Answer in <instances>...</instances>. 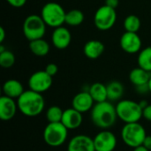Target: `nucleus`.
<instances>
[{"instance_id": "c756f323", "label": "nucleus", "mask_w": 151, "mask_h": 151, "mask_svg": "<svg viewBox=\"0 0 151 151\" xmlns=\"http://www.w3.org/2000/svg\"><path fill=\"white\" fill-rule=\"evenodd\" d=\"M135 89H136L137 93L140 94V95H145V94L150 93V88H149V83L148 84H145V85H142V86L135 87Z\"/></svg>"}, {"instance_id": "ddd939ff", "label": "nucleus", "mask_w": 151, "mask_h": 151, "mask_svg": "<svg viewBox=\"0 0 151 151\" xmlns=\"http://www.w3.org/2000/svg\"><path fill=\"white\" fill-rule=\"evenodd\" d=\"M67 151H96L93 138L86 134L73 136L68 142Z\"/></svg>"}, {"instance_id": "1a4fd4ad", "label": "nucleus", "mask_w": 151, "mask_h": 151, "mask_svg": "<svg viewBox=\"0 0 151 151\" xmlns=\"http://www.w3.org/2000/svg\"><path fill=\"white\" fill-rule=\"evenodd\" d=\"M52 82V77L45 71H37L29 77L28 87L29 89L42 94L51 88Z\"/></svg>"}, {"instance_id": "bb28decb", "label": "nucleus", "mask_w": 151, "mask_h": 151, "mask_svg": "<svg viewBox=\"0 0 151 151\" xmlns=\"http://www.w3.org/2000/svg\"><path fill=\"white\" fill-rule=\"evenodd\" d=\"M15 55L11 50H4L0 53V65L3 68H11L15 64Z\"/></svg>"}, {"instance_id": "a878e982", "label": "nucleus", "mask_w": 151, "mask_h": 151, "mask_svg": "<svg viewBox=\"0 0 151 151\" xmlns=\"http://www.w3.org/2000/svg\"><path fill=\"white\" fill-rule=\"evenodd\" d=\"M64 111L57 105H52L46 111V119L49 123L61 122Z\"/></svg>"}, {"instance_id": "5701e85b", "label": "nucleus", "mask_w": 151, "mask_h": 151, "mask_svg": "<svg viewBox=\"0 0 151 151\" xmlns=\"http://www.w3.org/2000/svg\"><path fill=\"white\" fill-rule=\"evenodd\" d=\"M138 66L151 73V47L142 49L137 58Z\"/></svg>"}, {"instance_id": "0eeeda50", "label": "nucleus", "mask_w": 151, "mask_h": 151, "mask_svg": "<svg viewBox=\"0 0 151 151\" xmlns=\"http://www.w3.org/2000/svg\"><path fill=\"white\" fill-rule=\"evenodd\" d=\"M68 136V129L61 123H49L42 134L45 143L52 148L62 146Z\"/></svg>"}, {"instance_id": "4be33fe9", "label": "nucleus", "mask_w": 151, "mask_h": 151, "mask_svg": "<svg viewBox=\"0 0 151 151\" xmlns=\"http://www.w3.org/2000/svg\"><path fill=\"white\" fill-rule=\"evenodd\" d=\"M28 46H29L31 52L34 55L40 57V58L47 56L50 50L49 42L46 40H44L43 38L30 41Z\"/></svg>"}, {"instance_id": "a211bd4d", "label": "nucleus", "mask_w": 151, "mask_h": 151, "mask_svg": "<svg viewBox=\"0 0 151 151\" xmlns=\"http://www.w3.org/2000/svg\"><path fill=\"white\" fill-rule=\"evenodd\" d=\"M104 44L99 40H90L88 41L83 47L84 55L89 59L99 58L104 51Z\"/></svg>"}, {"instance_id": "c85d7f7f", "label": "nucleus", "mask_w": 151, "mask_h": 151, "mask_svg": "<svg viewBox=\"0 0 151 151\" xmlns=\"http://www.w3.org/2000/svg\"><path fill=\"white\" fill-rule=\"evenodd\" d=\"M11 6L14 7V8H21L23 7L26 3L27 0H5Z\"/></svg>"}, {"instance_id": "f8f14e48", "label": "nucleus", "mask_w": 151, "mask_h": 151, "mask_svg": "<svg viewBox=\"0 0 151 151\" xmlns=\"http://www.w3.org/2000/svg\"><path fill=\"white\" fill-rule=\"evenodd\" d=\"M72 41V34L70 30L64 26L54 28L51 34V42L58 50L66 49Z\"/></svg>"}, {"instance_id": "7c9ffc66", "label": "nucleus", "mask_w": 151, "mask_h": 151, "mask_svg": "<svg viewBox=\"0 0 151 151\" xmlns=\"http://www.w3.org/2000/svg\"><path fill=\"white\" fill-rule=\"evenodd\" d=\"M142 117L151 122V104H150L145 109H143V112H142Z\"/></svg>"}, {"instance_id": "2eb2a0df", "label": "nucleus", "mask_w": 151, "mask_h": 151, "mask_svg": "<svg viewBox=\"0 0 151 151\" xmlns=\"http://www.w3.org/2000/svg\"><path fill=\"white\" fill-rule=\"evenodd\" d=\"M17 111H19L18 104L15 99L2 96L0 97V119L3 121H9L12 119Z\"/></svg>"}, {"instance_id": "dca6fc26", "label": "nucleus", "mask_w": 151, "mask_h": 151, "mask_svg": "<svg viewBox=\"0 0 151 151\" xmlns=\"http://www.w3.org/2000/svg\"><path fill=\"white\" fill-rule=\"evenodd\" d=\"M82 121H83L82 113L76 111L73 107L65 109L64 111L61 123L68 130H74L79 128L81 126Z\"/></svg>"}, {"instance_id": "393cba45", "label": "nucleus", "mask_w": 151, "mask_h": 151, "mask_svg": "<svg viewBox=\"0 0 151 151\" xmlns=\"http://www.w3.org/2000/svg\"><path fill=\"white\" fill-rule=\"evenodd\" d=\"M123 25H124L125 31L137 33L141 28L142 22L138 16H136L134 14H130L125 18Z\"/></svg>"}, {"instance_id": "72a5a7b5", "label": "nucleus", "mask_w": 151, "mask_h": 151, "mask_svg": "<svg viewBox=\"0 0 151 151\" xmlns=\"http://www.w3.org/2000/svg\"><path fill=\"white\" fill-rule=\"evenodd\" d=\"M5 39V30L3 27H0V43H3Z\"/></svg>"}, {"instance_id": "b1692460", "label": "nucleus", "mask_w": 151, "mask_h": 151, "mask_svg": "<svg viewBox=\"0 0 151 151\" xmlns=\"http://www.w3.org/2000/svg\"><path fill=\"white\" fill-rule=\"evenodd\" d=\"M84 13L78 9H73L65 14V24L71 27H77L84 21Z\"/></svg>"}, {"instance_id": "412c9836", "label": "nucleus", "mask_w": 151, "mask_h": 151, "mask_svg": "<svg viewBox=\"0 0 151 151\" xmlns=\"http://www.w3.org/2000/svg\"><path fill=\"white\" fill-rule=\"evenodd\" d=\"M108 101L110 102H119L121 100L124 95V86L121 82L118 81H112L106 85Z\"/></svg>"}, {"instance_id": "4468645a", "label": "nucleus", "mask_w": 151, "mask_h": 151, "mask_svg": "<svg viewBox=\"0 0 151 151\" xmlns=\"http://www.w3.org/2000/svg\"><path fill=\"white\" fill-rule=\"evenodd\" d=\"M95 104V101L93 100L89 92L87 90L79 92L73 96L72 101V107L76 111L84 113L91 111Z\"/></svg>"}, {"instance_id": "c9c22d12", "label": "nucleus", "mask_w": 151, "mask_h": 151, "mask_svg": "<svg viewBox=\"0 0 151 151\" xmlns=\"http://www.w3.org/2000/svg\"><path fill=\"white\" fill-rule=\"evenodd\" d=\"M133 151H150V150H149L148 149H146L143 145H141V146H139V147L134 148Z\"/></svg>"}, {"instance_id": "20e7f679", "label": "nucleus", "mask_w": 151, "mask_h": 151, "mask_svg": "<svg viewBox=\"0 0 151 151\" xmlns=\"http://www.w3.org/2000/svg\"><path fill=\"white\" fill-rule=\"evenodd\" d=\"M146 136V130L139 122L127 123L121 129V138L123 142L133 149L142 145Z\"/></svg>"}, {"instance_id": "cd10ccee", "label": "nucleus", "mask_w": 151, "mask_h": 151, "mask_svg": "<svg viewBox=\"0 0 151 151\" xmlns=\"http://www.w3.org/2000/svg\"><path fill=\"white\" fill-rule=\"evenodd\" d=\"M44 71H45L48 74H50L51 77H53V76H55V75L58 73V65H57L56 64H54V63H50V64H48V65H46Z\"/></svg>"}, {"instance_id": "f03ea898", "label": "nucleus", "mask_w": 151, "mask_h": 151, "mask_svg": "<svg viewBox=\"0 0 151 151\" xmlns=\"http://www.w3.org/2000/svg\"><path fill=\"white\" fill-rule=\"evenodd\" d=\"M19 111L27 117L40 115L45 107V100L42 94L31 89L25 90L17 99Z\"/></svg>"}, {"instance_id": "f257e3e1", "label": "nucleus", "mask_w": 151, "mask_h": 151, "mask_svg": "<svg viewBox=\"0 0 151 151\" xmlns=\"http://www.w3.org/2000/svg\"><path fill=\"white\" fill-rule=\"evenodd\" d=\"M90 118L96 127L102 130H108L115 125L119 119L116 105H113V104L108 100L96 103L90 111Z\"/></svg>"}, {"instance_id": "7ed1b4c3", "label": "nucleus", "mask_w": 151, "mask_h": 151, "mask_svg": "<svg viewBox=\"0 0 151 151\" xmlns=\"http://www.w3.org/2000/svg\"><path fill=\"white\" fill-rule=\"evenodd\" d=\"M118 118L125 124L139 122L142 117L143 110L139 102L124 99L120 100L116 104Z\"/></svg>"}, {"instance_id": "423d86ee", "label": "nucleus", "mask_w": 151, "mask_h": 151, "mask_svg": "<svg viewBox=\"0 0 151 151\" xmlns=\"http://www.w3.org/2000/svg\"><path fill=\"white\" fill-rule=\"evenodd\" d=\"M46 27L47 25L41 15L30 14L25 19L22 30L24 36L30 42L43 38L46 34Z\"/></svg>"}, {"instance_id": "2f4dec72", "label": "nucleus", "mask_w": 151, "mask_h": 151, "mask_svg": "<svg viewBox=\"0 0 151 151\" xmlns=\"http://www.w3.org/2000/svg\"><path fill=\"white\" fill-rule=\"evenodd\" d=\"M104 4L113 9H116L119 4V0H105Z\"/></svg>"}, {"instance_id": "f704fd0d", "label": "nucleus", "mask_w": 151, "mask_h": 151, "mask_svg": "<svg viewBox=\"0 0 151 151\" xmlns=\"http://www.w3.org/2000/svg\"><path fill=\"white\" fill-rule=\"evenodd\" d=\"M139 104H140V105H141V107L142 108V110L143 109H145L150 104H149V102L147 101V100H141L140 102H139Z\"/></svg>"}, {"instance_id": "e433bc0d", "label": "nucleus", "mask_w": 151, "mask_h": 151, "mask_svg": "<svg viewBox=\"0 0 151 151\" xmlns=\"http://www.w3.org/2000/svg\"><path fill=\"white\" fill-rule=\"evenodd\" d=\"M149 88H150V92L151 94V77L150 79V81H149Z\"/></svg>"}, {"instance_id": "9b49d317", "label": "nucleus", "mask_w": 151, "mask_h": 151, "mask_svg": "<svg viewBox=\"0 0 151 151\" xmlns=\"http://www.w3.org/2000/svg\"><path fill=\"white\" fill-rule=\"evenodd\" d=\"M119 44L125 52L128 54H135L142 50V42L137 33L125 31L120 37Z\"/></svg>"}, {"instance_id": "9d476101", "label": "nucleus", "mask_w": 151, "mask_h": 151, "mask_svg": "<svg viewBox=\"0 0 151 151\" xmlns=\"http://www.w3.org/2000/svg\"><path fill=\"white\" fill-rule=\"evenodd\" d=\"M93 141L96 151H114L118 144L116 135L109 130L99 132Z\"/></svg>"}, {"instance_id": "6ab92c4d", "label": "nucleus", "mask_w": 151, "mask_h": 151, "mask_svg": "<svg viewBox=\"0 0 151 151\" xmlns=\"http://www.w3.org/2000/svg\"><path fill=\"white\" fill-rule=\"evenodd\" d=\"M150 77L151 73L147 72L146 70L139 66L136 68H134L129 73V80L134 87L148 84Z\"/></svg>"}, {"instance_id": "aec40b11", "label": "nucleus", "mask_w": 151, "mask_h": 151, "mask_svg": "<svg viewBox=\"0 0 151 151\" xmlns=\"http://www.w3.org/2000/svg\"><path fill=\"white\" fill-rule=\"evenodd\" d=\"M88 91L92 96L95 103H101L108 100L106 85L101 82H95L89 86Z\"/></svg>"}, {"instance_id": "6e6552de", "label": "nucleus", "mask_w": 151, "mask_h": 151, "mask_svg": "<svg viewBox=\"0 0 151 151\" xmlns=\"http://www.w3.org/2000/svg\"><path fill=\"white\" fill-rule=\"evenodd\" d=\"M117 20L116 9L107 5L99 7L94 16V23L96 27L100 31H107L112 28Z\"/></svg>"}, {"instance_id": "39448f33", "label": "nucleus", "mask_w": 151, "mask_h": 151, "mask_svg": "<svg viewBox=\"0 0 151 151\" xmlns=\"http://www.w3.org/2000/svg\"><path fill=\"white\" fill-rule=\"evenodd\" d=\"M66 12L63 6L56 2H49L45 4L41 10V16L48 27L56 28L65 23Z\"/></svg>"}, {"instance_id": "473e14b6", "label": "nucleus", "mask_w": 151, "mask_h": 151, "mask_svg": "<svg viewBox=\"0 0 151 151\" xmlns=\"http://www.w3.org/2000/svg\"><path fill=\"white\" fill-rule=\"evenodd\" d=\"M142 145H143L146 149H148L149 150L151 151V135H147V136H146V138H145V140H144Z\"/></svg>"}, {"instance_id": "f3484780", "label": "nucleus", "mask_w": 151, "mask_h": 151, "mask_svg": "<svg viewBox=\"0 0 151 151\" xmlns=\"http://www.w3.org/2000/svg\"><path fill=\"white\" fill-rule=\"evenodd\" d=\"M3 94L4 96H6L8 97L13 98V99H18L25 91L24 87L20 81L18 80L14 79H10L7 80L4 84H3Z\"/></svg>"}]
</instances>
